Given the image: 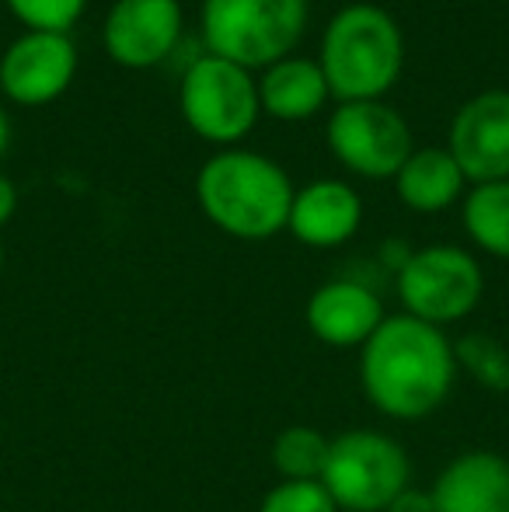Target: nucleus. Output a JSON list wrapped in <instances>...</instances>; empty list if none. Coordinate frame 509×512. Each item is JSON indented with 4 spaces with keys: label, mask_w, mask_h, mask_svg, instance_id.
Wrapping results in <instances>:
<instances>
[{
    "label": "nucleus",
    "mask_w": 509,
    "mask_h": 512,
    "mask_svg": "<svg viewBox=\"0 0 509 512\" xmlns=\"http://www.w3.org/2000/svg\"><path fill=\"white\" fill-rule=\"evenodd\" d=\"M457 373H468L485 391H509V352L492 335H464L454 342Z\"/></svg>",
    "instance_id": "19"
},
{
    "label": "nucleus",
    "mask_w": 509,
    "mask_h": 512,
    "mask_svg": "<svg viewBox=\"0 0 509 512\" xmlns=\"http://www.w3.org/2000/svg\"><path fill=\"white\" fill-rule=\"evenodd\" d=\"M7 147H11V119H7L4 105H0V161H4Z\"/></svg>",
    "instance_id": "24"
},
{
    "label": "nucleus",
    "mask_w": 509,
    "mask_h": 512,
    "mask_svg": "<svg viewBox=\"0 0 509 512\" xmlns=\"http://www.w3.org/2000/svg\"><path fill=\"white\" fill-rule=\"evenodd\" d=\"M328 150L363 178H394L412 154V129L384 102H339L325 126Z\"/></svg>",
    "instance_id": "8"
},
{
    "label": "nucleus",
    "mask_w": 509,
    "mask_h": 512,
    "mask_svg": "<svg viewBox=\"0 0 509 512\" xmlns=\"http://www.w3.org/2000/svg\"><path fill=\"white\" fill-rule=\"evenodd\" d=\"M461 220L478 251L509 262V182L471 185L464 192Z\"/></svg>",
    "instance_id": "17"
},
{
    "label": "nucleus",
    "mask_w": 509,
    "mask_h": 512,
    "mask_svg": "<svg viewBox=\"0 0 509 512\" xmlns=\"http://www.w3.org/2000/svg\"><path fill=\"white\" fill-rule=\"evenodd\" d=\"M0 269H4V244H0Z\"/></svg>",
    "instance_id": "25"
},
{
    "label": "nucleus",
    "mask_w": 509,
    "mask_h": 512,
    "mask_svg": "<svg viewBox=\"0 0 509 512\" xmlns=\"http://www.w3.org/2000/svg\"><path fill=\"white\" fill-rule=\"evenodd\" d=\"M485 293L482 265L457 244H426L398 265V300L405 314L447 328L475 314Z\"/></svg>",
    "instance_id": "7"
},
{
    "label": "nucleus",
    "mask_w": 509,
    "mask_h": 512,
    "mask_svg": "<svg viewBox=\"0 0 509 512\" xmlns=\"http://www.w3.org/2000/svg\"><path fill=\"white\" fill-rule=\"evenodd\" d=\"M185 11L178 0H116L105 14L102 46L126 70L164 63L182 42Z\"/></svg>",
    "instance_id": "10"
},
{
    "label": "nucleus",
    "mask_w": 509,
    "mask_h": 512,
    "mask_svg": "<svg viewBox=\"0 0 509 512\" xmlns=\"http://www.w3.org/2000/svg\"><path fill=\"white\" fill-rule=\"evenodd\" d=\"M332 98V88L325 81V70L318 60L307 56H286L272 63L258 77V102L262 112L283 122H304L318 115Z\"/></svg>",
    "instance_id": "15"
},
{
    "label": "nucleus",
    "mask_w": 509,
    "mask_h": 512,
    "mask_svg": "<svg viewBox=\"0 0 509 512\" xmlns=\"http://www.w3.org/2000/svg\"><path fill=\"white\" fill-rule=\"evenodd\" d=\"M307 328L328 349H363L384 324V304L360 279H328L307 300Z\"/></svg>",
    "instance_id": "12"
},
{
    "label": "nucleus",
    "mask_w": 509,
    "mask_h": 512,
    "mask_svg": "<svg viewBox=\"0 0 509 512\" xmlns=\"http://www.w3.org/2000/svg\"><path fill=\"white\" fill-rule=\"evenodd\" d=\"M25 32H70L88 0H4Z\"/></svg>",
    "instance_id": "20"
},
{
    "label": "nucleus",
    "mask_w": 509,
    "mask_h": 512,
    "mask_svg": "<svg viewBox=\"0 0 509 512\" xmlns=\"http://www.w3.org/2000/svg\"><path fill=\"white\" fill-rule=\"evenodd\" d=\"M178 108L199 140L217 147H238L255 129L262 102L258 77L224 56L203 53L185 67L178 81Z\"/></svg>",
    "instance_id": "5"
},
{
    "label": "nucleus",
    "mask_w": 509,
    "mask_h": 512,
    "mask_svg": "<svg viewBox=\"0 0 509 512\" xmlns=\"http://www.w3.org/2000/svg\"><path fill=\"white\" fill-rule=\"evenodd\" d=\"M387 512H433V495L408 485L405 492L387 506Z\"/></svg>",
    "instance_id": "22"
},
{
    "label": "nucleus",
    "mask_w": 509,
    "mask_h": 512,
    "mask_svg": "<svg viewBox=\"0 0 509 512\" xmlns=\"http://www.w3.org/2000/svg\"><path fill=\"white\" fill-rule=\"evenodd\" d=\"M258 512H339L321 481H279L269 488Z\"/></svg>",
    "instance_id": "21"
},
{
    "label": "nucleus",
    "mask_w": 509,
    "mask_h": 512,
    "mask_svg": "<svg viewBox=\"0 0 509 512\" xmlns=\"http://www.w3.org/2000/svg\"><path fill=\"white\" fill-rule=\"evenodd\" d=\"M321 485L339 512H387L412 485V460L398 439L374 429H349L332 439Z\"/></svg>",
    "instance_id": "6"
},
{
    "label": "nucleus",
    "mask_w": 509,
    "mask_h": 512,
    "mask_svg": "<svg viewBox=\"0 0 509 512\" xmlns=\"http://www.w3.org/2000/svg\"><path fill=\"white\" fill-rule=\"evenodd\" d=\"M447 150L471 185L509 182V91H482L457 108Z\"/></svg>",
    "instance_id": "11"
},
{
    "label": "nucleus",
    "mask_w": 509,
    "mask_h": 512,
    "mask_svg": "<svg viewBox=\"0 0 509 512\" xmlns=\"http://www.w3.org/2000/svg\"><path fill=\"white\" fill-rule=\"evenodd\" d=\"M433 512H509V460L492 450L454 457L433 488Z\"/></svg>",
    "instance_id": "14"
},
{
    "label": "nucleus",
    "mask_w": 509,
    "mask_h": 512,
    "mask_svg": "<svg viewBox=\"0 0 509 512\" xmlns=\"http://www.w3.org/2000/svg\"><path fill=\"white\" fill-rule=\"evenodd\" d=\"M394 189L398 199L412 213H443L464 199L468 178H464L461 164L454 161L447 147H422L412 150L401 171L394 175Z\"/></svg>",
    "instance_id": "16"
},
{
    "label": "nucleus",
    "mask_w": 509,
    "mask_h": 512,
    "mask_svg": "<svg viewBox=\"0 0 509 512\" xmlns=\"http://www.w3.org/2000/svg\"><path fill=\"white\" fill-rule=\"evenodd\" d=\"M293 182L272 157L227 147L196 175V203L217 230L238 241H269L290 223Z\"/></svg>",
    "instance_id": "2"
},
{
    "label": "nucleus",
    "mask_w": 509,
    "mask_h": 512,
    "mask_svg": "<svg viewBox=\"0 0 509 512\" xmlns=\"http://www.w3.org/2000/svg\"><path fill=\"white\" fill-rule=\"evenodd\" d=\"M332 439L314 425H290L272 439V467L283 481H321Z\"/></svg>",
    "instance_id": "18"
},
{
    "label": "nucleus",
    "mask_w": 509,
    "mask_h": 512,
    "mask_svg": "<svg viewBox=\"0 0 509 512\" xmlns=\"http://www.w3.org/2000/svg\"><path fill=\"white\" fill-rule=\"evenodd\" d=\"M14 213H18V189L11 178L0 175V227H7Z\"/></svg>",
    "instance_id": "23"
},
{
    "label": "nucleus",
    "mask_w": 509,
    "mask_h": 512,
    "mask_svg": "<svg viewBox=\"0 0 509 512\" xmlns=\"http://www.w3.org/2000/svg\"><path fill=\"white\" fill-rule=\"evenodd\" d=\"M457 380L454 342L412 314L384 317L360 349V384L381 415L398 422L429 418L447 405Z\"/></svg>",
    "instance_id": "1"
},
{
    "label": "nucleus",
    "mask_w": 509,
    "mask_h": 512,
    "mask_svg": "<svg viewBox=\"0 0 509 512\" xmlns=\"http://www.w3.org/2000/svg\"><path fill=\"white\" fill-rule=\"evenodd\" d=\"M307 0H203L206 53L245 70H265L297 49Z\"/></svg>",
    "instance_id": "4"
},
{
    "label": "nucleus",
    "mask_w": 509,
    "mask_h": 512,
    "mask_svg": "<svg viewBox=\"0 0 509 512\" xmlns=\"http://www.w3.org/2000/svg\"><path fill=\"white\" fill-rule=\"evenodd\" d=\"M360 223H363L360 192L353 185L339 182V178H318V182L293 192L286 230L300 244H307V248L325 251L353 241Z\"/></svg>",
    "instance_id": "13"
},
{
    "label": "nucleus",
    "mask_w": 509,
    "mask_h": 512,
    "mask_svg": "<svg viewBox=\"0 0 509 512\" xmlns=\"http://www.w3.org/2000/svg\"><path fill=\"white\" fill-rule=\"evenodd\" d=\"M77 77L70 32H21L0 56V91L7 102L39 108L67 95Z\"/></svg>",
    "instance_id": "9"
},
{
    "label": "nucleus",
    "mask_w": 509,
    "mask_h": 512,
    "mask_svg": "<svg viewBox=\"0 0 509 512\" xmlns=\"http://www.w3.org/2000/svg\"><path fill=\"white\" fill-rule=\"evenodd\" d=\"M321 70L339 102H381L405 67V35L391 11L349 4L332 14L321 35Z\"/></svg>",
    "instance_id": "3"
}]
</instances>
